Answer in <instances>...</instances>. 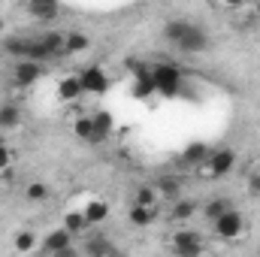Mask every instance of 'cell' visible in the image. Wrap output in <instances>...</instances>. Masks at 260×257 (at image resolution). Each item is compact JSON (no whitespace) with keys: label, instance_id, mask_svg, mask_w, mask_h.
<instances>
[{"label":"cell","instance_id":"obj_1","mask_svg":"<svg viewBox=\"0 0 260 257\" xmlns=\"http://www.w3.org/2000/svg\"><path fill=\"white\" fill-rule=\"evenodd\" d=\"M164 37H167L179 52H185V55H197V52H206V49H209V34H206L203 27H197L194 21H188V18H173V21H167Z\"/></svg>","mask_w":260,"mask_h":257},{"label":"cell","instance_id":"obj_2","mask_svg":"<svg viewBox=\"0 0 260 257\" xmlns=\"http://www.w3.org/2000/svg\"><path fill=\"white\" fill-rule=\"evenodd\" d=\"M6 52L12 58H27V61H55V55L49 52V46L43 43V37H9L6 40Z\"/></svg>","mask_w":260,"mask_h":257},{"label":"cell","instance_id":"obj_3","mask_svg":"<svg viewBox=\"0 0 260 257\" xmlns=\"http://www.w3.org/2000/svg\"><path fill=\"white\" fill-rule=\"evenodd\" d=\"M233 167H236V151L233 148H215L197 167V176L200 179H224L227 173H233Z\"/></svg>","mask_w":260,"mask_h":257},{"label":"cell","instance_id":"obj_4","mask_svg":"<svg viewBox=\"0 0 260 257\" xmlns=\"http://www.w3.org/2000/svg\"><path fill=\"white\" fill-rule=\"evenodd\" d=\"M151 79H154V91L164 97H176L182 91V73L173 64H154L151 67Z\"/></svg>","mask_w":260,"mask_h":257},{"label":"cell","instance_id":"obj_5","mask_svg":"<svg viewBox=\"0 0 260 257\" xmlns=\"http://www.w3.org/2000/svg\"><path fill=\"white\" fill-rule=\"evenodd\" d=\"M212 230H215V236L218 239H236V236H242V230H245V218L236 212V206L233 209H227L224 215H218L215 221H212Z\"/></svg>","mask_w":260,"mask_h":257},{"label":"cell","instance_id":"obj_6","mask_svg":"<svg viewBox=\"0 0 260 257\" xmlns=\"http://www.w3.org/2000/svg\"><path fill=\"white\" fill-rule=\"evenodd\" d=\"M170 248L179 257H197V254L206 251V242H203V236L197 230H179V233H173Z\"/></svg>","mask_w":260,"mask_h":257},{"label":"cell","instance_id":"obj_7","mask_svg":"<svg viewBox=\"0 0 260 257\" xmlns=\"http://www.w3.org/2000/svg\"><path fill=\"white\" fill-rule=\"evenodd\" d=\"M12 85L15 88H30L34 82L43 79V64L40 61H27V58H18V64L12 67Z\"/></svg>","mask_w":260,"mask_h":257},{"label":"cell","instance_id":"obj_8","mask_svg":"<svg viewBox=\"0 0 260 257\" xmlns=\"http://www.w3.org/2000/svg\"><path fill=\"white\" fill-rule=\"evenodd\" d=\"M40 251H46V254H73V251H76V248H73V233H70L67 227L46 233Z\"/></svg>","mask_w":260,"mask_h":257},{"label":"cell","instance_id":"obj_9","mask_svg":"<svg viewBox=\"0 0 260 257\" xmlns=\"http://www.w3.org/2000/svg\"><path fill=\"white\" fill-rule=\"evenodd\" d=\"M79 79H82V91H91V94H103V91L109 88V79H106V73H103L97 64L85 67V70L79 73Z\"/></svg>","mask_w":260,"mask_h":257},{"label":"cell","instance_id":"obj_10","mask_svg":"<svg viewBox=\"0 0 260 257\" xmlns=\"http://www.w3.org/2000/svg\"><path fill=\"white\" fill-rule=\"evenodd\" d=\"M127 221L133 227H151L157 221V206H142V203H130Z\"/></svg>","mask_w":260,"mask_h":257},{"label":"cell","instance_id":"obj_11","mask_svg":"<svg viewBox=\"0 0 260 257\" xmlns=\"http://www.w3.org/2000/svg\"><path fill=\"white\" fill-rule=\"evenodd\" d=\"M154 188L160 194V200H176V197H182V176H173V173H167V176H157L154 179Z\"/></svg>","mask_w":260,"mask_h":257},{"label":"cell","instance_id":"obj_12","mask_svg":"<svg viewBox=\"0 0 260 257\" xmlns=\"http://www.w3.org/2000/svg\"><path fill=\"white\" fill-rule=\"evenodd\" d=\"M82 251L85 254H91V257H106V254H118V248L106 239V236H88L85 242H82Z\"/></svg>","mask_w":260,"mask_h":257},{"label":"cell","instance_id":"obj_13","mask_svg":"<svg viewBox=\"0 0 260 257\" xmlns=\"http://www.w3.org/2000/svg\"><path fill=\"white\" fill-rule=\"evenodd\" d=\"M58 6H61V0H27V12L40 21L58 18Z\"/></svg>","mask_w":260,"mask_h":257},{"label":"cell","instance_id":"obj_14","mask_svg":"<svg viewBox=\"0 0 260 257\" xmlns=\"http://www.w3.org/2000/svg\"><path fill=\"white\" fill-rule=\"evenodd\" d=\"M61 227H67L73 236H82V233H88L94 224L88 221V215H85L82 209H70V212L64 215V224H61Z\"/></svg>","mask_w":260,"mask_h":257},{"label":"cell","instance_id":"obj_15","mask_svg":"<svg viewBox=\"0 0 260 257\" xmlns=\"http://www.w3.org/2000/svg\"><path fill=\"white\" fill-rule=\"evenodd\" d=\"M209 154H212V148H209L206 142H191V145H188V148L182 151L179 164H182V167H200V164H203V160H206Z\"/></svg>","mask_w":260,"mask_h":257},{"label":"cell","instance_id":"obj_16","mask_svg":"<svg viewBox=\"0 0 260 257\" xmlns=\"http://www.w3.org/2000/svg\"><path fill=\"white\" fill-rule=\"evenodd\" d=\"M85 91H82V79L79 76H67L58 82V100H64V103H73V100H79Z\"/></svg>","mask_w":260,"mask_h":257},{"label":"cell","instance_id":"obj_17","mask_svg":"<svg viewBox=\"0 0 260 257\" xmlns=\"http://www.w3.org/2000/svg\"><path fill=\"white\" fill-rule=\"evenodd\" d=\"M91 118H94V136H97V142H103V139L112 133V112H106V109H94Z\"/></svg>","mask_w":260,"mask_h":257},{"label":"cell","instance_id":"obj_18","mask_svg":"<svg viewBox=\"0 0 260 257\" xmlns=\"http://www.w3.org/2000/svg\"><path fill=\"white\" fill-rule=\"evenodd\" d=\"M73 133H76L82 142L97 145V136H94V118H91V115H79V118L73 121Z\"/></svg>","mask_w":260,"mask_h":257},{"label":"cell","instance_id":"obj_19","mask_svg":"<svg viewBox=\"0 0 260 257\" xmlns=\"http://www.w3.org/2000/svg\"><path fill=\"white\" fill-rule=\"evenodd\" d=\"M130 203H142V206H157L160 203V194L154 188V182H142V185H136V191H133V200Z\"/></svg>","mask_w":260,"mask_h":257},{"label":"cell","instance_id":"obj_20","mask_svg":"<svg viewBox=\"0 0 260 257\" xmlns=\"http://www.w3.org/2000/svg\"><path fill=\"white\" fill-rule=\"evenodd\" d=\"M227 209H233V200H227V197H212L209 203H203V218H206V221H215V218L224 215Z\"/></svg>","mask_w":260,"mask_h":257},{"label":"cell","instance_id":"obj_21","mask_svg":"<svg viewBox=\"0 0 260 257\" xmlns=\"http://www.w3.org/2000/svg\"><path fill=\"white\" fill-rule=\"evenodd\" d=\"M82 212L88 215L91 224H100V221L109 218V203H106V200H88V203L82 206Z\"/></svg>","mask_w":260,"mask_h":257},{"label":"cell","instance_id":"obj_22","mask_svg":"<svg viewBox=\"0 0 260 257\" xmlns=\"http://www.w3.org/2000/svg\"><path fill=\"white\" fill-rule=\"evenodd\" d=\"M194 212H197L194 200L176 197V200H173V209H170V218H173V221H188V218H194Z\"/></svg>","mask_w":260,"mask_h":257},{"label":"cell","instance_id":"obj_23","mask_svg":"<svg viewBox=\"0 0 260 257\" xmlns=\"http://www.w3.org/2000/svg\"><path fill=\"white\" fill-rule=\"evenodd\" d=\"M21 124V109L15 103H3L0 106V130H12Z\"/></svg>","mask_w":260,"mask_h":257},{"label":"cell","instance_id":"obj_24","mask_svg":"<svg viewBox=\"0 0 260 257\" xmlns=\"http://www.w3.org/2000/svg\"><path fill=\"white\" fill-rule=\"evenodd\" d=\"M88 46H91L88 34H82V30H70L67 34V55H82V52H88Z\"/></svg>","mask_w":260,"mask_h":257},{"label":"cell","instance_id":"obj_25","mask_svg":"<svg viewBox=\"0 0 260 257\" xmlns=\"http://www.w3.org/2000/svg\"><path fill=\"white\" fill-rule=\"evenodd\" d=\"M15 251H21V254H27V251H37L40 245H37V233L34 230H18L15 233Z\"/></svg>","mask_w":260,"mask_h":257},{"label":"cell","instance_id":"obj_26","mask_svg":"<svg viewBox=\"0 0 260 257\" xmlns=\"http://www.w3.org/2000/svg\"><path fill=\"white\" fill-rule=\"evenodd\" d=\"M24 197H27L30 203H43V200L49 197V185H46V182H30V185L24 188Z\"/></svg>","mask_w":260,"mask_h":257},{"label":"cell","instance_id":"obj_27","mask_svg":"<svg viewBox=\"0 0 260 257\" xmlns=\"http://www.w3.org/2000/svg\"><path fill=\"white\" fill-rule=\"evenodd\" d=\"M9 164H12V148L0 139V173H6V170H9Z\"/></svg>","mask_w":260,"mask_h":257},{"label":"cell","instance_id":"obj_28","mask_svg":"<svg viewBox=\"0 0 260 257\" xmlns=\"http://www.w3.org/2000/svg\"><path fill=\"white\" fill-rule=\"evenodd\" d=\"M248 191H251V194L260 200V173H254V176L248 179Z\"/></svg>","mask_w":260,"mask_h":257},{"label":"cell","instance_id":"obj_29","mask_svg":"<svg viewBox=\"0 0 260 257\" xmlns=\"http://www.w3.org/2000/svg\"><path fill=\"white\" fill-rule=\"evenodd\" d=\"M224 6H230V9H239V6H245V3H251V0H221Z\"/></svg>","mask_w":260,"mask_h":257},{"label":"cell","instance_id":"obj_30","mask_svg":"<svg viewBox=\"0 0 260 257\" xmlns=\"http://www.w3.org/2000/svg\"><path fill=\"white\" fill-rule=\"evenodd\" d=\"M251 6H254V12L260 15V0H251Z\"/></svg>","mask_w":260,"mask_h":257},{"label":"cell","instance_id":"obj_31","mask_svg":"<svg viewBox=\"0 0 260 257\" xmlns=\"http://www.w3.org/2000/svg\"><path fill=\"white\" fill-rule=\"evenodd\" d=\"M3 27H6V21H3V18H0V34H3Z\"/></svg>","mask_w":260,"mask_h":257},{"label":"cell","instance_id":"obj_32","mask_svg":"<svg viewBox=\"0 0 260 257\" xmlns=\"http://www.w3.org/2000/svg\"><path fill=\"white\" fill-rule=\"evenodd\" d=\"M257 34H260V15H257Z\"/></svg>","mask_w":260,"mask_h":257}]
</instances>
